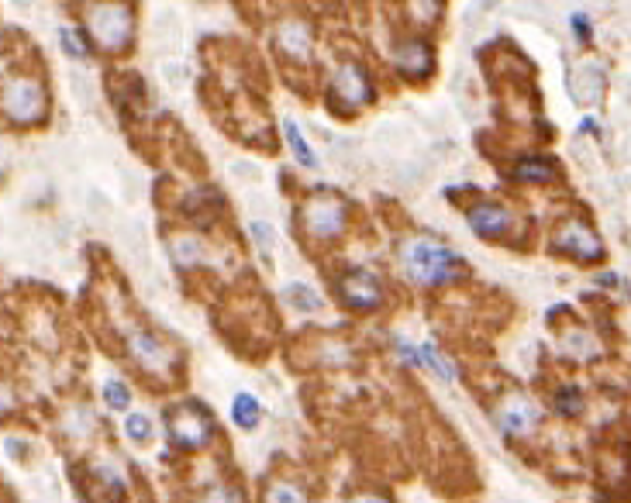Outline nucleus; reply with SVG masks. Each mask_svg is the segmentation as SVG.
<instances>
[{
	"label": "nucleus",
	"mask_w": 631,
	"mask_h": 503,
	"mask_svg": "<svg viewBox=\"0 0 631 503\" xmlns=\"http://www.w3.org/2000/svg\"><path fill=\"white\" fill-rule=\"evenodd\" d=\"M404 265L407 276L421 287H442L463 276V259L435 239H411L404 245Z\"/></svg>",
	"instance_id": "nucleus-1"
},
{
	"label": "nucleus",
	"mask_w": 631,
	"mask_h": 503,
	"mask_svg": "<svg viewBox=\"0 0 631 503\" xmlns=\"http://www.w3.org/2000/svg\"><path fill=\"white\" fill-rule=\"evenodd\" d=\"M86 28H90V38L97 42V49H104L111 55L125 53L135 38V14L121 0H104V4L90 7Z\"/></svg>",
	"instance_id": "nucleus-2"
},
{
	"label": "nucleus",
	"mask_w": 631,
	"mask_h": 503,
	"mask_svg": "<svg viewBox=\"0 0 631 503\" xmlns=\"http://www.w3.org/2000/svg\"><path fill=\"white\" fill-rule=\"evenodd\" d=\"M45 107H49V93L31 77H14L0 86V114L18 128L38 125L45 118Z\"/></svg>",
	"instance_id": "nucleus-3"
},
{
	"label": "nucleus",
	"mask_w": 631,
	"mask_h": 503,
	"mask_svg": "<svg viewBox=\"0 0 631 503\" xmlns=\"http://www.w3.org/2000/svg\"><path fill=\"white\" fill-rule=\"evenodd\" d=\"M373 93H376L373 90V77H369L366 66L356 62V59L342 62L335 69V77L328 80V104L335 107L339 114H356V110L369 107Z\"/></svg>",
	"instance_id": "nucleus-4"
},
{
	"label": "nucleus",
	"mask_w": 631,
	"mask_h": 503,
	"mask_svg": "<svg viewBox=\"0 0 631 503\" xmlns=\"http://www.w3.org/2000/svg\"><path fill=\"white\" fill-rule=\"evenodd\" d=\"M166 427H169V442L180 445V449H204L210 442V434H214L210 414H204L197 403L173 407L166 414Z\"/></svg>",
	"instance_id": "nucleus-5"
},
{
	"label": "nucleus",
	"mask_w": 631,
	"mask_h": 503,
	"mask_svg": "<svg viewBox=\"0 0 631 503\" xmlns=\"http://www.w3.org/2000/svg\"><path fill=\"white\" fill-rule=\"evenodd\" d=\"M128 348H132L135 362H138L145 372L159 376V379L173 376L176 366H180V355L162 342V338H156L152 331H128Z\"/></svg>",
	"instance_id": "nucleus-6"
},
{
	"label": "nucleus",
	"mask_w": 631,
	"mask_h": 503,
	"mask_svg": "<svg viewBox=\"0 0 631 503\" xmlns=\"http://www.w3.org/2000/svg\"><path fill=\"white\" fill-rule=\"evenodd\" d=\"M345 221H348V211H345V204L339 197H315L304 207V228L317 241L339 239L345 231Z\"/></svg>",
	"instance_id": "nucleus-7"
},
{
	"label": "nucleus",
	"mask_w": 631,
	"mask_h": 503,
	"mask_svg": "<svg viewBox=\"0 0 631 503\" xmlns=\"http://www.w3.org/2000/svg\"><path fill=\"white\" fill-rule=\"evenodd\" d=\"M394 69L407 83H421L435 69V45L428 38H400L394 45Z\"/></svg>",
	"instance_id": "nucleus-8"
},
{
	"label": "nucleus",
	"mask_w": 631,
	"mask_h": 503,
	"mask_svg": "<svg viewBox=\"0 0 631 503\" xmlns=\"http://www.w3.org/2000/svg\"><path fill=\"white\" fill-rule=\"evenodd\" d=\"M555 252H566V256H573L577 263H597V259L604 256V245H601V239H597L583 221L570 217V221H562L559 231H555Z\"/></svg>",
	"instance_id": "nucleus-9"
},
{
	"label": "nucleus",
	"mask_w": 631,
	"mask_h": 503,
	"mask_svg": "<svg viewBox=\"0 0 631 503\" xmlns=\"http://www.w3.org/2000/svg\"><path fill=\"white\" fill-rule=\"evenodd\" d=\"M466 221H470L476 239L483 241H504L511 235V228H514V214L507 211L504 204H494V200H483V204L470 207Z\"/></svg>",
	"instance_id": "nucleus-10"
},
{
	"label": "nucleus",
	"mask_w": 631,
	"mask_h": 503,
	"mask_svg": "<svg viewBox=\"0 0 631 503\" xmlns=\"http://www.w3.org/2000/svg\"><path fill=\"white\" fill-rule=\"evenodd\" d=\"M339 293H342V300L352 311H376V307L383 304V287H380V280H376L373 272H366V269H356V272L342 276Z\"/></svg>",
	"instance_id": "nucleus-11"
},
{
	"label": "nucleus",
	"mask_w": 631,
	"mask_h": 503,
	"mask_svg": "<svg viewBox=\"0 0 631 503\" xmlns=\"http://www.w3.org/2000/svg\"><path fill=\"white\" fill-rule=\"evenodd\" d=\"M497 424L507 438H528L538 427V410L528 397H507L497 410Z\"/></svg>",
	"instance_id": "nucleus-12"
},
{
	"label": "nucleus",
	"mask_w": 631,
	"mask_h": 503,
	"mask_svg": "<svg viewBox=\"0 0 631 503\" xmlns=\"http://www.w3.org/2000/svg\"><path fill=\"white\" fill-rule=\"evenodd\" d=\"M311 45H315V35H311V25L300 21V18H287L276 25V53L290 55L297 62H307L311 59Z\"/></svg>",
	"instance_id": "nucleus-13"
},
{
	"label": "nucleus",
	"mask_w": 631,
	"mask_h": 503,
	"mask_svg": "<svg viewBox=\"0 0 631 503\" xmlns=\"http://www.w3.org/2000/svg\"><path fill=\"white\" fill-rule=\"evenodd\" d=\"M511 176L518 183H555L559 169H555V159H549V156H528V159H518Z\"/></svg>",
	"instance_id": "nucleus-14"
},
{
	"label": "nucleus",
	"mask_w": 631,
	"mask_h": 503,
	"mask_svg": "<svg viewBox=\"0 0 631 503\" xmlns=\"http://www.w3.org/2000/svg\"><path fill=\"white\" fill-rule=\"evenodd\" d=\"M263 418V410H259V400L252 397V393H235L232 400V421L242 427V431H252L256 424Z\"/></svg>",
	"instance_id": "nucleus-15"
},
{
	"label": "nucleus",
	"mask_w": 631,
	"mask_h": 503,
	"mask_svg": "<svg viewBox=\"0 0 631 503\" xmlns=\"http://www.w3.org/2000/svg\"><path fill=\"white\" fill-rule=\"evenodd\" d=\"M553 407H555V414H562V418H577L579 410H583V393H579L573 383H562V386L555 390Z\"/></svg>",
	"instance_id": "nucleus-16"
},
{
	"label": "nucleus",
	"mask_w": 631,
	"mask_h": 503,
	"mask_svg": "<svg viewBox=\"0 0 631 503\" xmlns=\"http://www.w3.org/2000/svg\"><path fill=\"white\" fill-rule=\"evenodd\" d=\"M283 138H287L290 152H293V159L300 162V166H317L315 162V152H311V145L304 142V134H300V128L293 125V121H283Z\"/></svg>",
	"instance_id": "nucleus-17"
},
{
	"label": "nucleus",
	"mask_w": 631,
	"mask_h": 503,
	"mask_svg": "<svg viewBox=\"0 0 631 503\" xmlns=\"http://www.w3.org/2000/svg\"><path fill=\"white\" fill-rule=\"evenodd\" d=\"M59 45H62V53H66V55H73V59H79V62H83L86 55H90V49H86V42L79 38V31H77V28H70V25H62V28H59Z\"/></svg>",
	"instance_id": "nucleus-18"
},
{
	"label": "nucleus",
	"mask_w": 631,
	"mask_h": 503,
	"mask_svg": "<svg viewBox=\"0 0 631 503\" xmlns=\"http://www.w3.org/2000/svg\"><path fill=\"white\" fill-rule=\"evenodd\" d=\"M125 434H128L132 442L142 445V442H149V438H152V421H149L142 410H132V414L125 418Z\"/></svg>",
	"instance_id": "nucleus-19"
},
{
	"label": "nucleus",
	"mask_w": 631,
	"mask_h": 503,
	"mask_svg": "<svg viewBox=\"0 0 631 503\" xmlns=\"http://www.w3.org/2000/svg\"><path fill=\"white\" fill-rule=\"evenodd\" d=\"M104 400H107V407H111V410H121V414H125V407H128L132 393H128V386H125V383L107 379L104 383Z\"/></svg>",
	"instance_id": "nucleus-20"
},
{
	"label": "nucleus",
	"mask_w": 631,
	"mask_h": 503,
	"mask_svg": "<svg viewBox=\"0 0 631 503\" xmlns=\"http://www.w3.org/2000/svg\"><path fill=\"white\" fill-rule=\"evenodd\" d=\"M173 259L180 265H193L201 259V241L197 239H176L173 241Z\"/></svg>",
	"instance_id": "nucleus-21"
},
{
	"label": "nucleus",
	"mask_w": 631,
	"mask_h": 503,
	"mask_svg": "<svg viewBox=\"0 0 631 503\" xmlns=\"http://www.w3.org/2000/svg\"><path fill=\"white\" fill-rule=\"evenodd\" d=\"M287 296H297L293 304L300 307V311H317L321 307V300H317L315 290H307V287H300V283H293V287H287Z\"/></svg>",
	"instance_id": "nucleus-22"
},
{
	"label": "nucleus",
	"mask_w": 631,
	"mask_h": 503,
	"mask_svg": "<svg viewBox=\"0 0 631 503\" xmlns=\"http://www.w3.org/2000/svg\"><path fill=\"white\" fill-rule=\"evenodd\" d=\"M570 28H573V35H577L579 45H590V38H594V28H590V18H586L583 11H577V14L570 18Z\"/></svg>",
	"instance_id": "nucleus-23"
},
{
	"label": "nucleus",
	"mask_w": 631,
	"mask_h": 503,
	"mask_svg": "<svg viewBox=\"0 0 631 503\" xmlns=\"http://www.w3.org/2000/svg\"><path fill=\"white\" fill-rule=\"evenodd\" d=\"M269 500H304V493L297 490V486H287V483H276V486H269V493H266Z\"/></svg>",
	"instance_id": "nucleus-24"
},
{
	"label": "nucleus",
	"mask_w": 631,
	"mask_h": 503,
	"mask_svg": "<svg viewBox=\"0 0 631 503\" xmlns=\"http://www.w3.org/2000/svg\"><path fill=\"white\" fill-rule=\"evenodd\" d=\"M252 239L259 241V248L269 252V245H273V231H269V224H252Z\"/></svg>",
	"instance_id": "nucleus-25"
},
{
	"label": "nucleus",
	"mask_w": 631,
	"mask_h": 503,
	"mask_svg": "<svg viewBox=\"0 0 631 503\" xmlns=\"http://www.w3.org/2000/svg\"><path fill=\"white\" fill-rule=\"evenodd\" d=\"M487 4H497V0H487Z\"/></svg>",
	"instance_id": "nucleus-26"
}]
</instances>
